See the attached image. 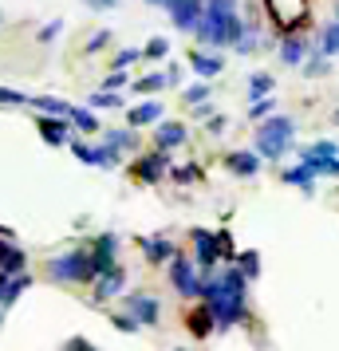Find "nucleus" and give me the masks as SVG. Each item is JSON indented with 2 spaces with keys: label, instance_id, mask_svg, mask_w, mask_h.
I'll list each match as a JSON object with an SVG mask.
<instances>
[{
  "label": "nucleus",
  "instance_id": "nucleus-28",
  "mask_svg": "<svg viewBox=\"0 0 339 351\" xmlns=\"http://www.w3.org/2000/svg\"><path fill=\"white\" fill-rule=\"evenodd\" d=\"M273 91H276V80H273V75H264V71H260V75H253V80H249V99L273 95Z\"/></svg>",
  "mask_w": 339,
  "mask_h": 351
},
{
  "label": "nucleus",
  "instance_id": "nucleus-9",
  "mask_svg": "<svg viewBox=\"0 0 339 351\" xmlns=\"http://www.w3.org/2000/svg\"><path fill=\"white\" fill-rule=\"evenodd\" d=\"M36 127H40V138H44L48 146L71 143V134H67V130H71V119H67V114H40Z\"/></svg>",
  "mask_w": 339,
  "mask_h": 351
},
{
  "label": "nucleus",
  "instance_id": "nucleus-23",
  "mask_svg": "<svg viewBox=\"0 0 339 351\" xmlns=\"http://www.w3.org/2000/svg\"><path fill=\"white\" fill-rule=\"evenodd\" d=\"M190 332H194L197 339H205V335L213 332V312H210V304H205V308H197L194 316H190Z\"/></svg>",
  "mask_w": 339,
  "mask_h": 351
},
{
  "label": "nucleus",
  "instance_id": "nucleus-17",
  "mask_svg": "<svg viewBox=\"0 0 339 351\" xmlns=\"http://www.w3.org/2000/svg\"><path fill=\"white\" fill-rule=\"evenodd\" d=\"M154 143H158V150H174V146L186 143V127H181V123H162V127L154 130Z\"/></svg>",
  "mask_w": 339,
  "mask_h": 351
},
{
  "label": "nucleus",
  "instance_id": "nucleus-44",
  "mask_svg": "<svg viewBox=\"0 0 339 351\" xmlns=\"http://www.w3.org/2000/svg\"><path fill=\"white\" fill-rule=\"evenodd\" d=\"M87 4H91V8H114L118 0H87Z\"/></svg>",
  "mask_w": 339,
  "mask_h": 351
},
{
  "label": "nucleus",
  "instance_id": "nucleus-8",
  "mask_svg": "<svg viewBox=\"0 0 339 351\" xmlns=\"http://www.w3.org/2000/svg\"><path fill=\"white\" fill-rule=\"evenodd\" d=\"M127 312L138 319V324H158L162 304H158V296H150V292H127Z\"/></svg>",
  "mask_w": 339,
  "mask_h": 351
},
{
  "label": "nucleus",
  "instance_id": "nucleus-30",
  "mask_svg": "<svg viewBox=\"0 0 339 351\" xmlns=\"http://www.w3.org/2000/svg\"><path fill=\"white\" fill-rule=\"evenodd\" d=\"M273 111H276V99H273V95L253 99V107H249V114H253V119H268Z\"/></svg>",
  "mask_w": 339,
  "mask_h": 351
},
{
  "label": "nucleus",
  "instance_id": "nucleus-24",
  "mask_svg": "<svg viewBox=\"0 0 339 351\" xmlns=\"http://www.w3.org/2000/svg\"><path fill=\"white\" fill-rule=\"evenodd\" d=\"M87 107L91 111H111V107H123V99H118V91H111V87H103L99 95L87 99Z\"/></svg>",
  "mask_w": 339,
  "mask_h": 351
},
{
  "label": "nucleus",
  "instance_id": "nucleus-36",
  "mask_svg": "<svg viewBox=\"0 0 339 351\" xmlns=\"http://www.w3.org/2000/svg\"><path fill=\"white\" fill-rule=\"evenodd\" d=\"M111 36H114V32H107V28H103V32H95L91 40H87V56H95V51H103L107 44H111Z\"/></svg>",
  "mask_w": 339,
  "mask_h": 351
},
{
  "label": "nucleus",
  "instance_id": "nucleus-46",
  "mask_svg": "<svg viewBox=\"0 0 339 351\" xmlns=\"http://www.w3.org/2000/svg\"><path fill=\"white\" fill-rule=\"evenodd\" d=\"M336 178H339V154H336Z\"/></svg>",
  "mask_w": 339,
  "mask_h": 351
},
{
  "label": "nucleus",
  "instance_id": "nucleus-32",
  "mask_svg": "<svg viewBox=\"0 0 339 351\" xmlns=\"http://www.w3.org/2000/svg\"><path fill=\"white\" fill-rule=\"evenodd\" d=\"M304 154H312V158H336L339 146L336 143H312V146H304Z\"/></svg>",
  "mask_w": 339,
  "mask_h": 351
},
{
  "label": "nucleus",
  "instance_id": "nucleus-45",
  "mask_svg": "<svg viewBox=\"0 0 339 351\" xmlns=\"http://www.w3.org/2000/svg\"><path fill=\"white\" fill-rule=\"evenodd\" d=\"M146 4H154V8H166V4H170V0H146Z\"/></svg>",
  "mask_w": 339,
  "mask_h": 351
},
{
  "label": "nucleus",
  "instance_id": "nucleus-16",
  "mask_svg": "<svg viewBox=\"0 0 339 351\" xmlns=\"http://www.w3.org/2000/svg\"><path fill=\"white\" fill-rule=\"evenodd\" d=\"M225 166L233 170V174H244V178H253V174L260 170V158L253 154V150H233V154L225 158Z\"/></svg>",
  "mask_w": 339,
  "mask_h": 351
},
{
  "label": "nucleus",
  "instance_id": "nucleus-29",
  "mask_svg": "<svg viewBox=\"0 0 339 351\" xmlns=\"http://www.w3.org/2000/svg\"><path fill=\"white\" fill-rule=\"evenodd\" d=\"M158 87H166V71H154V75H146V80H134V91H138V95L158 91Z\"/></svg>",
  "mask_w": 339,
  "mask_h": 351
},
{
  "label": "nucleus",
  "instance_id": "nucleus-25",
  "mask_svg": "<svg viewBox=\"0 0 339 351\" xmlns=\"http://www.w3.org/2000/svg\"><path fill=\"white\" fill-rule=\"evenodd\" d=\"M320 51L323 56H339V20H331L320 32Z\"/></svg>",
  "mask_w": 339,
  "mask_h": 351
},
{
  "label": "nucleus",
  "instance_id": "nucleus-19",
  "mask_svg": "<svg viewBox=\"0 0 339 351\" xmlns=\"http://www.w3.org/2000/svg\"><path fill=\"white\" fill-rule=\"evenodd\" d=\"M28 285H32V276H28V272H12V276L4 280V296H0V308H12V304L20 300V292H24Z\"/></svg>",
  "mask_w": 339,
  "mask_h": 351
},
{
  "label": "nucleus",
  "instance_id": "nucleus-43",
  "mask_svg": "<svg viewBox=\"0 0 339 351\" xmlns=\"http://www.w3.org/2000/svg\"><path fill=\"white\" fill-rule=\"evenodd\" d=\"M304 64H307V60H304ZM304 71H307V75H327V60H312Z\"/></svg>",
  "mask_w": 339,
  "mask_h": 351
},
{
  "label": "nucleus",
  "instance_id": "nucleus-38",
  "mask_svg": "<svg viewBox=\"0 0 339 351\" xmlns=\"http://www.w3.org/2000/svg\"><path fill=\"white\" fill-rule=\"evenodd\" d=\"M127 83H130V75H127V71H123V67H114L111 75H107V83H103V87H111V91H123Z\"/></svg>",
  "mask_w": 339,
  "mask_h": 351
},
{
  "label": "nucleus",
  "instance_id": "nucleus-41",
  "mask_svg": "<svg viewBox=\"0 0 339 351\" xmlns=\"http://www.w3.org/2000/svg\"><path fill=\"white\" fill-rule=\"evenodd\" d=\"M111 324H114V328H123V332H138V328H142V324H138V319L130 316V312H127V316H114Z\"/></svg>",
  "mask_w": 339,
  "mask_h": 351
},
{
  "label": "nucleus",
  "instance_id": "nucleus-31",
  "mask_svg": "<svg viewBox=\"0 0 339 351\" xmlns=\"http://www.w3.org/2000/svg\"><path fill=\"white\" fill-rule=\"evenodd\" d=\"M237 269H241L244 276H249V280H257V276H260V261H257V253H241Z\"/></svg>",
  "mask_w": 339,
  "mask_h": 351
},
{
  "label": "nucleus",
  "instance_id": "nucleus-33",
  "mask_svg": "<svg viewBox=\"0 0 339 351\" xmlns=\"http://www.w3.org/2000/svg\"><path fill=\"white\" fill-rule=\"evenodd\" d=\"M170 174H174V182L190 186V182H197V178H201V170H197V166H170Z\"/></svg>",
  "mask_w": 339,
  "mask_h": 351
},
{
  "label": "nucleus",
  "instance_id": "nucleus-2",
  "mask_svg": "<svg viewBox=\"0 0 339 351\" xmlns=\"http://www.w3.org/2000/svg\"><path fill=\"white\" fill-rule=\"evenodd\" d=\"M292 134H296V123H292L288 114H276L273 111L264 123H260V130H257L260 158H268V162L284 158V154H288V146H292Z\"/></svg>",
  "mask_w": 339,
  "mask_h": 351
},
{
  "label": "nucleus",
  "instance_id": "nucleus-14",
  "mask_svg": "<svg viewBox=\"0 0 339 351\" xmlns=\"http://www.w3.org/2000/svg\"><path fill=\"white\" fill-rule=\"evenodd\" d=\"M114 253H118V237H114V233H103V237L95 241V249H91V269H95V272L111 269Z\"/></svg>",
  "mask_w": 339,
  "mask_h": 351
},
{
  "label": "nucleus",
  "instance_id": "nucleus-21",
  "mask_svg": "<svg viewBox=\"0 0 339 351\" xmlns=\"http://www.w3.org/2000/svg\"><path fill=\"white\" fill-rule=\"evenodd\" d=\"M284 182H288V186H300V190L304 193H316V174H312V170H307L304 162H300V166H288V170H284Z\"/></svg>",
  "mask_w": 339,
  "mask_h": 351
},
{
  "label": "nucleus",
  "instance_id": "nucleus-5",
  "mask_svg": "<svg viewBox=\"0 0 339 351\" xmlns=\"http://www.w3.org/2000/svg\"><path fill=\"white\" fill-rule=\"evenodd\" d=\"M71 150H75V158H79V162H87V166H103V170H111V166L123 162V150H114L111 143H103V146L71 143Z\"/></svg>",
  "mask_w": 339,
  "mask_h": 351
},
{
  "label": "nucleus",
  "instance_id": "nucleus-35",
  "mask_svg": "<svg viewBox=\"0 0 339 351\" xmlns=\"http://www.w3.org/2000/svg\"><path fill=\"white\" fill-rule=\"evenodd\" d=\"M24 103H28V95H20L12 87H0V107H24Z\"/></svg>",
  "mask_w": 339,
  "mask_h": 351
},
{
  "label": "nucleus",
  "instance_id": "nucleus-15",
  "mask_svg": "<svg viewBox=\"0 0 339 351\" xmlns=\"http://www.w3.org/2000/svg\"><path fill=\"white\" fill-rule=\"evenodd\" d=\"M190 67H194L201 80H213V75H221L225 60H221V56H210V51H194V56H190Z\"/></svg>",
  "mask_w": 339,
  "mask_h": 351
},
{
  "label": "nucleus",
  "instance_id": "nucleus-13",
  "mask_svg": "<svg viewBox=\"0 0 339 351\" xmlns=\"http://www.w3.org/2000/svg\"><path fill=\"white\" fill-rule=\"evenodd\" d=\"M138 245H142V253H146V261H150V265H166L170 256L178 253V249H174V241L162 237V233H154V237H142Z\"/></svg>",
  "mask_w": 339,
  "mask_h": 351
},
{
  "label": "nucleus",
  "instance_id": "nucleus-47",
  "mask_svg": "<svg viewBox=\"0 0 339 351\" xmlns=\"http://www.w3.org/2000/svg\"><path fill=\"white\" fill-rule=\"evenodd\" d=\"M336 123H339V107H336Z\"/></svg>",
  "mask_w": 339,
  "mask_h": 351
},
{
  "label": "nucleus",
  "instance_id": "nucleus-18",
  "mask_svg": "<svg viewBox=\"0 0 339 351\" xmlns=\"http://www.w3.org/2000/svg\"><path fill=\"white\" fill-rule=\"evenodd\" d=\"M158 119H162V103H142V107H130V111H127V123L134 130L150 127V123H158Z\"/></svg>",
  "mask_w": 339,
  "mask_h": 351
},
{
  "label": "nucleus",
  "instance_id": "nucleus-3",
  "mask_svg": "<svg viewBox=\"0 0 339 351\" xmlns=\"http://www.w3.org/2000/svg\"><path fill=\"white\" fill-rule=\"evenodd\" d=\"M48 276L51 280H64V285H83V280H95V269H91V253L83 249H71V253H60L48 261Z\"/></svg>",
  "mask_w": 339,
  "mask_h": 351
},
{
  "label": "nucleus",
  "instance_id": "nucleus-11",
  "mask_svg": "<svg viewBox=\"0 0 339 351\" xmlns=\"http://www.w3.org/2000/svg\"><path fill=\"white\" fill-rule=\"evenodd\" d=\"M123 285H127V272L118 269V265H111V269L95 272V304L114 300V296L123 292Z\"/></svg>",
  "mask_w": 339,
  "mask_h": 351
},
{
  "label": "nucleus",
  "instance_id": "nucleus-1",
  "mask_svg": "<svg viewBox=\"0 0 339 351\" xmlns=\"http://www.w3.org/2000/svg\"><path fill=\"white\" fill-rule=\"evenodd\" d=\"M194 32L201 44H237L244 36V24L237 16V8L233 12H221V8H201V20L194 24Z\"/></svg>",
  "mask_w": 339,
  "mask_h": 351
},
{
  "label": "nucleus",
  "instance_id": "nucleus-4",
  "mask_svg": "<svg viewBox=\"0 0 339 351\" xmlns=\"http://www.w3.org/2000/svg\"><path fill=\"white\" fill-rule=\"evenodd\" d=\"M201 276H205V269L194 256H170V285L178 296H201Z\"/></svg>",
  "mask_w": 339,
  "mask_h": 351
},
{
  "label": "nucleus",
  "instance_id": "nucleus-42",
  "mask_svg": "<svg viewBox=\"0 0 339 351\" xmlns=\"http://www.w3.org/2000/svg\"><path fill=\"white\" fill-rule=\"evenodd\" d=\"M225 127H229L225 114H213V119H210V134H225Z\"/></svg>",
  "mask_w": 339,
  "mask_h": 351
},
{
  "label": "nucleus",
  "instance_id": "nucleus-26",
  "mask_svg": "<svg viewBox=\"0 0 339 351\" xmlns=\"http://www.w3.org/2000/svg\"><path fill=\"white\" fill-rule=\"evenodd\" d=\"M71 127H79V130H99V119H95V111L91 107H71Z\"/></svg>",
  "mask_w": 339,
  "mask_h": 351
},
{
  "label": "nucleus",
  "instance_id": "nucleus-10",
  "mask_svg": "<svg viewBox=\"0 0 339 351\" xmlns=\"http://www.w3.org/2000/svg\"><path fill=\"white\" fill-rule=\"evenodd\" d=\"M28 265V256L20 245H12V233L8 229H0V276H12V272H24Z\"/></svg>",
  "mask_w": 339,
  "mask_h": 351
},
{
  "label": "nucleus",
  "instance_id": "nucleus-48",
  "mask_svg": "<svg viewBox=\"0 0 339 351\" xmlns=\"http://www.w3.org/2000/svg\"><path fill=\"white\" fill-rule=\"evenodd\" d=\"M336 20H339V4H336Z\"/></svg>",
  "mask_w": 339,
  "mask_h": 351
},
{
  "label": "nucleus",
  "instance_id": "nucleus-7",
  "mask_svg": "<svg viewBox=\"0 0 339 351\" xmlns=\"http://www.w3.org/2000/svg\"><path fill=\"white\" fill-rule=\"evenodd\" d=\"M190 237H194V261L201 269H213V265L221 261V241L213 237L210 229H194Z\"/></svg>",
  "mask_w": 339,
  "mask_h": 351
},
{
  "label": "nucleus",
  "instance_id": "nucleus-20",
  "mask_svg": "<svg viewBox=\"0 0 339 351\" xmlns=\"http://www.w3.org/2000/svg\"><path fill=\"white\" fill-rule=\"evenodd\" d=\"M280 60H284L288 67H300L307 60V44L300 40V36H288V40L280 44Z\"/></svg>",
  "mask_w": 339,
  "mask_h": 351
},
{
  "label": "nucleus",
  "instance_id": "nucleus-40",
  "mask_svg": "<svg viewBox=\"0 0 339 351\" xmlns=\"http://www.w3.org/2000/svg\"><path fill=\"white\" fill-rule=\"evenodd\" d=\"M134 60H142V51H138V48H123L118 56H114V67H130Z\"/></svg>",
  "mask_w": 339,
  "mask_h": 351
},
{
  "label": "nucleus",
  "instance_id": "nucleus-39",
  "mask_svg": "<svg viewBox=\"0 0 339 351\" xmlns=\"http://www.w3.org/2000/svg\"><path fill=\"white\" fill-rule=\"evenodd\" d=\"M166 51H170V44H166V40H162V36H158V40H150V44H146V48H142V56H150V60H162Z\"/></svg>",
  "mask_w": 339,
  "mask_h": 351
},
{
  "label": "nucleus",
  "instance_id": "nucleus-12",
  "mask_svg": "<svg viewBox=\"0 0 339 351\" xmlns=\"http://www.w3.org/2000/svg\"><path fill=\"white\" fill-rule=\"evenodd\" d=\"M170 170V158H166V150H154V154H142V158L134 162V174L138 182H158L162 174Z\"/></svg>",
  "mask_w": 339,
  "mask_h": 351
},
{
  "label": "nucleus",
  "instance_id": "nucleus-37",
  "mask_svg": "<svg viewBox=\"0 0 339 351\" xmlns=\"http://www.w3.org/2000/svg\"><path fill=\"white\" fill-rule=\"evenodd\" d=\"M60 32H64V20H51V24H44V28H40V36H36V40H40V44H51Z\"/></svg>",
  "mask_w": 339,
  "mask_h": 351
},
{
  "label": "nucleus",
  "instance_id": "nucleus-34",
  "mask_svg": "<svg viewBox=\"0 0 339 351\" xmlns=\"http://www.w3.org/2000/svg\"><path fill=\"white\" fill-rule=\"evenodd\" d=\"M181 99H186L190 107H194V103H205V99H210V87H205V83H197V87H186V91H181Z\"/></svg>",
  "mask_w": 339,
  "mask_h": 351
},
{
  "label": "nucleus",
  "instance_id": "nucleus-6",
  "mask_svg": "<svg viewBox=\"0 0 339 351\" xmlns=\"http://www.w3.org/2000/svg\"><path fill=\"white\" fill-rule=\"evenodd\" d=\"M201 8H205V0H170L166 4L174 28H181V32H194V24L201 20Z\"/></svg>",
  "mask_w": 339,
  "mask_h": 351
},
{
  "label": "nucleus",
  "instance_id": "nucleus-27",
  "mask_svg": "<svg viewBox=\"0 0 339 351\" xmlns=\"http://www.w3.org/2000/svg\"><path fill=\"white\" fill-rule=\"evenodd\" d=\"M107 143H111L114 150H134V146H138V134H134V127L130 130H107Z\"/></svg>",
  "mask_w": 339,
  "mask_h": 351
},
{
  "label": "nucleus",
  "instance_id": "nucleus-22",
  "mask_svg": "<svg viewBox=\"0 0 339 351\" xmlns=\"http://www.w3.org/2000/svg\"><path fill=\"white\" fill-rule=\"evenodd\" d=\"M40 114H71V103H64V99H51V95H32L28 99Z\"/></svg>",
  "mask_w": 339,
  "mask_h": 351
}]
</instances>
